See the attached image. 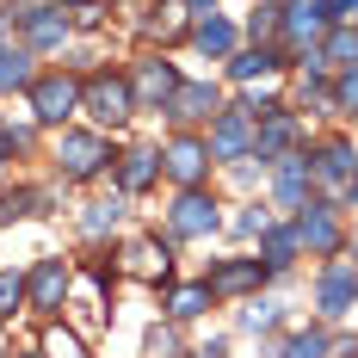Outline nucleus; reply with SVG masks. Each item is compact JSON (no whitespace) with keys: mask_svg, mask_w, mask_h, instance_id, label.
<instances>
[{"mask_svg":"<svg viewBox=\"0 0 358 358\" xmlns=\"http://www.w3.org/2000/svg\"><path fill=\"white\" fill-rule=\"evenodd\" d=\"M37 80V56L19 43V50H0V99H25Z\"/></svg>","mask_w":358,"mask_h":358,"instance_id":"obj_27","label":"nucleus"},{"mask_svg":"<svg viewBox=\"0 0 358 358\" xmlns=\"http://www.w3.org/2000/svg\"><path fill=\"white\" fill-rule=\"evenodd\" d=\"M290 106L303 111V117H340L334 106V80H309V74H296V99Z\"/></svg>","mask_w":358,"mask_h":358,"instance_id":"obj_29","label":"nucleus"},{"mask_svg":"<svg viewBox=\"0 0 358 358\" xmlns=\"http://www.w3.org/2000/svg\"><path fill=\"white\" fill-rule=\"evenodd\" d=\"M272 74H290L278 43H241V50L222 62V80H229V87H253V80H272Z\"/></svg>","mask_w":358,"mask_h":358,"instance_id":"obj_20","label":"nucleus"},{"mask_svg":"<svg viewBox=\"0 0 358 358\" xmlns=\"http://www.w3.org/2000/svg\"><path fill=\"white\" fill-rule=\"evenodd\" d=\"M266 358H334V327L309 322V327H285L278 340H272V352Z\"/></svg>","mask_w":358,"mask_h":358,"instance_id":"obj_24","label":"nucleus"},{"mask_svg":"<svg viewBox=\"0 0 358 358\" xmlns=\"http://www.w3.org/2000/svg\"><path fill=\"white\" fill-rule=\"evenodd\" d=\"M31 148H37V124H13V117L0 124V161H25Z\"/></svg>","mask_w":358,"mask_h":358,"instance_id":"obj_34","label":"nucleus"},{"mask_svg":"<svg viewBox=\"0 0 358 358\" xmlns=\"http://www.w3.org/2000/svg\"><path fill=\"white\" fill-rule=\"evenodd\" d=\"M62 6H74V0H62Z\"/></svg>","mask_w":358,"mask_h":358,"instance_id":"obj_45","label":"nucleus"},{"mask_svg":"<svg viewBox=\"0 0 358 358\" xmlns=\"http://www.w3.org/2000/svg\"><path fill=\"white\" fill-rule=\"evenodd\" d=\"M179 62L167 50H143L136 62H130V87H136V111H167V99L179 93Z\"/></svg>","mask_w":358,"mask_h":358,"instance_id":"obj_13","label":"nucleus"},{"mask_svg":"<svg viewBox=\"0 0 358 358\" xmlns=\"http://www.w3.org/2000/svg\"><path fill=\"white\" fill-rule=\"evenodd\" d=\"M161 173L173 192H192V185H210L216 161H210V143H204V130H167V143H161Z\"/></svg>","mask_w":358,"mask_h":358,"instance_id":"obj_8","label":"nucleus"},{"mask_svg":"<svg viewBox=\"0 0 358 358\" xmlns=\"http://www.w3.org/2000/svg\"><path fill=\"white\" fill-rule=\"evenodd\" d=\"M117 266H124V278H143V285H179L173 278V241L155 229V235H130L124 248H117Z\"/></svg>","mask_w":358,"mask_h":358,"instance_id":"obj_14","label":"nucleus"},{"mask_svg":"<svg viewBox=\"0 0 358 358\" xmlns=\"http://www.w3.org/2000/svg\"><path fill=\"white\" fill-rule=\"evenodd\" d=\"M229 179H235V185H241V192H259V185H266V179H272V167H266V161H259V155H248V161H235V167H229Z\"/></svg>","mask_w":358,"mask_h":358,"instance_id":"obj_37","label":"nucleus"},{"mask_svg":"<svg viewBox=\"0 0 358 358\" xmlns=\"http://www.w3.org/2000/svg\"><path fill=\"white\" fill-rule=\"evenodd\" d=\"M272 222H278V210H272L266 198H241V204L229 210V229H222V235H235L241 248H253V241H259V235H266Z\"/></svg>","mask_w":358,"mask_h":358,"instance_id":"obj_26","label":"nucleus"},{"mask_svg":"<svg viewBox=\"0 0 358 358\" xmlns=\"http://www.w3.org/2000/svg\"><path fill=\"white\" fill-rule=\"evenodd\" d=\"M285 327H290L285 303H278V296H266V290L248 296V303H241V315H235V334H266V340H272V334H285Z\"/></svg>","mask_w":358,"mask_h":358,"instance_id":"obj_25","label":"nucleus"},{"mask_svg":"<svg viewBox=\"0 0 358 358\" xmlns=\"http://www.w3.org/2000/svg\"><path fill=\"white\" fill-rule=\"evenodd\" d=\"M0 124H6V111H0Z\"/></svg>","mask_w":358,"mask_h":358,"instance_id":"obj_44","label":"nucleus"},{"mask_svg":"<svg viewBox=\"0 0 358 358\" xmlns=\"http://www.w3.org/2000/svg\"><path fill=\"white\" fill-rule=\"evenodd\" d=\"M290 222H296L309 259H346V248H352V229H346V204H340V198H322V192H315Z\"/></svg>","mask_w":358,"mask_h":358,"instance_id":"obj_6","label":"nucleus"},{"mask_svg":"<svg viewBox=\"0 0 358 358\" xmlns=\"http://www.w3.org/2000/svg\"><path fill=\"white\" fill-rule=\"evenodd\" d=\"M124 216H130V198L111 185V198H87V204L74 210V235H80L87 248H111V241L124 235Z\"/></svg>","mask_w":358,"mask_h":358,"instance_id":"obj_18","label":"nucleus"},{"mask_svg":"<svg viewBox=\"0 0 358 358\" xmlns=\"http://www.w3.org/2000/svg\"><path fill=\"white\" fill-rule=\"evenodd\" d=\"M315 198V167H309V148H296L285 161H272V179H266V204L278 216H296Z\"/></svg>","mask_w":358,"mask_h":358,"instance_id":"obj_15","label":"nucleus"},{"mask_svg":"<svg viewBox=\"0 0 358 358\" xmlns=\"http://www.w3.org/2000/svg\"><path fill=\"white\" fill-rule=\"evenodd\" d=\"M229 229V210H222V198H216L210 185H192V192H173V204L161 210V235L185 248V241H210Z\"/></svg>","mask_w":358,"mask_h":358,"instance_id":"obj_3","label":"nucleus"},{"mask_svg":"<svg viewBox=\"0 0 358 358\" xmlns=\"http://www.w3.org/2000/svg\"><path fill=\"white\" fill-rule=\"evenodd\" d=\"M25 111H31V124L37 130H69V124H80V74L74 69H37L31 80V93H25Z\"/></svg>","mask_w":358,"mask_h":358,"instance_id":"obj_4","label":"nucleus"},{"mask_svg":"<svg viewBox=\"0 0 358 358\" xmlns=\"http://www.w3.org/2000/svg\"><path fill=\"white\" fill-rule=\"evenodd\" d=\"M296 148H309V117L296 106H278L272 117H259V130H253V155L272 167V161H285Z\"/></svg>","mask_w":358,"mask_h":358,"instance_id":"obj_17","label":"nucleus"},{"mask_svg":"<svg viewBox=\"0 0 358 358\" xmlns=\"http://www.w3.org/2000/svg\"><path fill=\"white\" fill-rule=\"evenodd\" d=\"M309 296H315V322H322V327H340L358 309V259H322Z\"/></svg>","mask_w":358,"mask_h":358,"instance_id":"obj_9","label":"nucleus"},{"mask_svg":"<svg viewBox=\"0 0 358 358\" xmlns=\"http://www.w3.org/2000/svg\"><path fill=\"white\" fill-rule=\"evenodd\" d=\"M155 6H161V0H155Z\"/></svg>","mask_w":358,"mask_h":358,"instance_id":"obj_46","label":"nucleus"},{"mask_svg":"<svg viewBox=\"0 0 358 358\" xmlns=\"http://www.w3.org/2000/svg\"><path fill=\"white\" fill-rule=\"evenodd\" d=\"M204 285L216 290V303H248V296H259V290L272 285V272H266V259L253 248H241V253H229V259H210Z\"/></svg>","mask_w":358,"mask_h":358,"instance_id":"obj_11","label":"nucleus"},{"mask_svg":"<svg viewBox=\"0 0 358 358\" xmlns=\"http://www.w3.org/2000/svg\"><path fill=\"white\" fill-rule=\"evenodd\" d=\"M117 155H124V148L111 143L106 130H93V124H69V130H56V148H50V161H56V179H62V185L111 179Z\"/></svg>","mask_w":358,"mask_h":358,"instance_id":"obj_1","label":"nucleus"},{"mask_svg":"<svg viewBox=\"0 0 358 358\" xmlns=\"http://www.w3.org/2000/svg\"><path fill=\"white\" fill-rule=\"evenodd\" d=\"M334 358H358V334H334Z\"/></svg>","mask_w":358,"mask_h":358,"instance_id":"obj_42","label":"nucleus"},{"mask_svg":"<svg viewBox=\"0 0 358 358\" xmlns=\"http://www.w3.org/2000/svg\"><path fill=\"white\" fill-rule=\"evenodd\" d=\"M37 352H43V358H93V346H87L69 322H43V334H37Z\"/></svg>","mask_w":358,"mask_h":358,"instance_id":"obj_28","label":"nucleus"},{"mask_svg":"<svg viewBox=\"0 0 358 358\" xmlns=\"http://www.w3.org/2000/svg\"><path fill=\"white\" fill-rule=\"evenodd\" d=\"M161 309H167V322H204L216 309V290L204 285V278H185V285H167V296H161Z\"/></svg>","mask_w":358,"mask_h":358,"instance_id":"obj_23","label":"nucleus"},{"mask_svg":"<svg viewBox=\"0 0 358 358\" xmlns=\"http://www.w3.org/2000/svg\"><path fill=\"white\" fill-rule=\"evenodd\" d=\"M334 106H340V117H358V62L334 74Z\"/></svg>","mask_w":358,"mask_h":358,"instance_id":"obj_38","label":"nucleus"},{"mask_svg":"<svg viewBox=\"0 0 358 358\" xmlns=\"http://www.w3.org/2000/svg\"><path fill=\"white\" fill-rule=\"evenodd\" d=\"M253 253L266 259V272H272V285H285L290 272H296V259H303V235H296V222L290 216H278L259 241H253Z\"/></svg>","mask_w":358,"mask_h":358,"instance_id":"obj_21","label":"nucleus"},{"mask_svg":"<svg viewBox=\"0 0 358 358\" xmlns=\"http://www.w3.org/2000/svg\"><path fill=\"white\" fill-rule=\"evenodd\" d=\"M327 31H334V6L327 0H278V50H285V62L315 50Z\"/></svg>","mask_w":358,"mask_h":358,"instance_id":"obj_10","label":"nucleus"},{"mask_svg":"<svg viewBox=\"0 0 358 358\" xmlns=\"http://www.w3.org/2000/svg\"><path fill=\"white\" fill-rule=\"evenodd\" d=\"M0 50H19V25H13V13H6V0H0Z\"/></svg>","mask_w":358,"mask_h":358,"instance_id":"obj_40","label":"nucleus"},{"mask_svg":"<svg viewBox=\"0 0 358 358\" xmlns=\"http://www.w3.org/2000/svg\"><path fill=\"white\" fill-rule=\"evenodd\" d=\"M19 315H25V272L0 266V322H19Z\"/></svg>","mask_w":358,"mask_h":358,"instance_id":"obj_33","label":"nucleus"},{"mask_svg":"<svg viewBox=\"0 0 358 358\" xmlns=\"http://www.w3.org/2000/svg\"><path fill=\"white\" fill-rule=\"evenodd\" d=\"M74 278H80V266H74L69 253H37L31 266H25V309H31L37 322H62L69 315V296H74Z\"/></svg>","mask_w":358,"mask_h":358,"instance_id":"obj_5","label":"nucleus"},{"mask_svg":"<svg viewBox=\"0 0 358 358\" xmlns=\"http://www.w3.org/2000/svg\"><path fill=\"white\" fill-rule=\"evenodd\" d=\"M179 6H185L192 19H210V13H222V0H179Z\"/></svg>","mask_w":358,"mask_h":358,"instance_id":"obj_41","label":"nucleus"},{"mask_svg":"<svg viewBox=\"0 0 358 358\" xmlns=\"http://www.w3.org/2000/svg\"><path fill=\"white\" fill-rule=\"evenodd\" d=\"M198 56H210V62H229L248 37H241V25L235 19H222V13H210V19H192V37H185Z\"/></svg>","mask_w":358,"mask_h":358,"instance_id":"obj_22","label":"nucleus"},{"mask_svg":"<svg viewBox=\"0 0 358 358\" xmlns=\"http://www.w3.org/2000/svg\"><path fill=\"white\" fill-rule=\"evenodd\" d=\"M106 13H111L106 0H74V6H69V25H74V31H106Z\"/></svg>","mask_w":358,"mask_h":358,"instance_id":"obj_36","label":"nucleus"},{"mask_svg":"<svg viewBox=\"0 0 358 358\" xmlns=\"http://www.w3.org/2000/svg\"><path fill=\"white\" fill-rule=\"evenodd\" d=\"M179 358H229V334H210V340H198V346H185Z\"/></svg>","mask_w":358,"mask_h":358,"instance_id":"obj_39","label":"nucleus"},{"mask_svg":"<svg viewBox=\"0 0 358 358\" xmlns=\"http://www.w3.org/2000/svg\"><path fill=\"white\" fill-rule=\"evenodd\" d=\"M6 222H31V185H6L0 192V229Z\"/></svg>","mask_w":358,"mask_h":358,"instance_id":"obj_35","label":"nucleus"},{"mask_svg":"<svg viewBox=\"0 0 358 358\" xmlns=\"http://www.w3.org/2000/svg\"><path fill=\"white\" fill-rule=\"evenodd\" d=\"M309 167H315V192L322 198H346V185L358 179V136H346V130L309 136Z\"/></svg>","mask_w":358,"mask_h":358,"instance_id":"obj_7","label":"nucleus"},{"mask_svg":"<svg viewBox=\"0 0 358 358\" xmlns=\"http://www.w3.org/2000/svg\"><path fill=\"white\" fill-rule=\"evenodd\" d=\"M80 117L93 124V130H106V136H117V130H130L143 111H136V87H130V69H93L87 80H80Z\"/></svg>","mask_w":358,"mask_h":358,"instance_id":"obj_2","label":"nucleus"},{"mask_svg":"<svg viewBox=\"0 0 358 358\" xmlns=\"http://www.w3.org/2000/svg\"><path fill=\"white\" fill-rule=\"evenodd\" d=\"M241 37H248V43H278V0H253Z\"/></svg>","mask_w":358,"mask_h":358,"instance_id":"obj_32","label":"nucleus"},{"mask_svg":"<svg viewBox=\"0 0 358 358\" xmlns=\"http://www.w3.org/2000/svg\"><path fill=\"white\" fill-rule=\"evenodd\" d=\"M222 106H229V99H222V87H216V80H192V74H185L161 117H167V130H210V117H216Z\"/></svg>","mask_w":358,"mask_h":358,"instance_id":"obj_16","label":"nucleus"},{"mask_svg":"<svg viewBox=\"0 0 358 358\" xmlns=\"http://www.w3.org/2000/svg\"><path fill=\"white\" fill-rule=\"evenodd\" d=\"M6 358H43V352H37V346H31V352H6Z\"/></svg>","mask_w":358,"mask_h":358,"instance_id":"obj_43","label":"nucleus"},{"mask_svg":"<svg viewBox=\"0 0 358 358\" xmlns=\"http://www.w3.org/2000/svg\"><path fill=\"white\" fill-rule=\"evenodd\" d=\"M161 143H130L117 155V167H111V185L124 192V198H148L155 185H161Z\"/></svg>","mask_w":358,"mask_h":358,"instance_id":"obj_19","label":"nucleus"},{"mask_svg":"<svg viewBox=\"0 0 358 358\" xmlns=\"http://www.w3.org/2000/svg\"><path fill=\"white\" fill-rule=\"evenodd\" d=\"M253 111H248V99H229V106L210 117V130H204V143H210V161L216 167H235V161H248L253 155Z\"/></svg>","mask_w":358,"mask_h":358,"instance_id":"obj_12","label":"nucleus"},{"mask_svg":"<svg viewBox=\"0 0 358 358\" xmlns=\"http://www.w3.org/2000/svg\"><path fill=\"white\" fill-rule=\"evenodd\" d=\"M315 50H322V62H327L334 74H340V69H352V62H358V25H334V31H327Z\"/></svg>","mask_w":358,"mask_h":358,"instance_id":"obj_30","label":"nucleus"},{"mask_svg":"<svg viewBox=\"0 0 358 358\" xmlns=\"http://www.w3.org/2000/svg\"><path fill=\"white\" fill-rule=\"evenodd\" d=\"M143 352H148V358H179V352H185L179 322H148V327H143Z\"/></svg>","mask_w":358,"mask_h":358,"instance_id":"obj_31","label":"nucleus"}]
</instances>
